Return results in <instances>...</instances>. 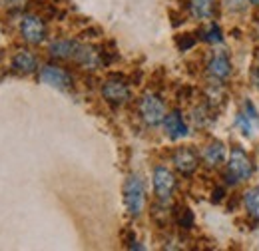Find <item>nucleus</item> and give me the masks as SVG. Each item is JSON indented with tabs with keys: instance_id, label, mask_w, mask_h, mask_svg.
<instances>
[{
	"instance_id": "f257e3e1",
	"label": "nucleus",
	"mask_w": 259,
	"mask_h": 251,
	"mask_svg": "<svg viewBox=\"0 0 259 251\" xmlns=\"http://www.w3.org/2000/svg\"><path fill=\"white\" fill-rule=\"evenodd\" d=\"M251 172H253V165H251L249 156L243 152V148L235 146V148L231 150L229 163H227V182H229V184H237V182L249 180Z\"/></svg>"
},
{
	"instance_id": "f03ea898",
	"label": "nucleus",
	"mask_w": 259,
	"mask_h": 251,
	"mask_svg": "<svg viewBox=\"0 0 259 251\" xmlns=\"http://www.w3.org/2000/svg\"><path fill=\"white\" fill-rule=\"evenodd\" d=\"M124 203L126 210L132 218H138L144 210L146 203V195H144V184L140 180V176H130L124 184Z\"/></svg>"
},
{
	"instance_id": "7ed1b4c3",
	"label": "nucleus",
	"mask_w": 259,
	"mask_h": 251,
	"mask_svg": "<svg viewBox=\"0 0 259 251\" xmlns=\"http://www.w3.org/2000/svg\"><path fill=\"white\" fill-rule=\"evenodd\" d=\"M140 114L148 126H160L165 118V106L156 94H146L140 102Z\"/></svg>"
},
{
	"instance_id": "20e7f679",
	"label": "nucleus",
	"mask_w": 259,
	"mask_h": 251,
	"mask_svg": "<svg viewBox=\"0 0 259 251\" xmlns=\"http://www.w3.org/2000/svg\"><path fill=\"white\" fill-rule=\"evenodd\" d=\"M20 34L28 44H40L46 38V24H44V20L40 16L26 14L20 20Z\"/></svg>"
},
{
	"instance_id": "39448f33",
	"label": "nucleus",
	"mask_w": 259,
	"mask_h": 251,
	"mask_svg": "<svg viewBox=\"0 0 259 251\" xmlns=\"http://www.w3.org/2000/svg\"><path fill=\"white\" fill-rule=\"evenodd\" d=\"M40 82L48 84L52 88H58V90H70L72 88V76L66 72L64 68L54 66V64H48L40 70Z\"/></svg>"
},
{
	"instance_id": "423d86ee",
	"label": "nucleus",
	"mask_w": 259,
	"mask_h": 251,
	"mask_svg": "<svg viewBox=\"0 0 259 251\" xmlns=\"http://www.w3.org/2000/svg\"><path fill=\"white\" fill-rule=\"evenodd\" d=\"M235 126L243 132V136H245V138H253V136L257 134L259 114H257V110H255V106H253L249 100H245V102H243V110L237 114V118H235Z\"/></svg>"
},
{
	"instance_id": "0eeeda50",
	"label": "nucleus",
	"mask_w": 259,
	"mask_h": 251,
	"mask_svg": "<svg viewBox=\"0 0 259 251\" xmlns=\"http://www.w3.org/2000/svg\"><path fill=\"white\" fill-rule=\"evenodd\" d=\"M174 189H176V178H174V174L167 168L158 165L154 170V191H156L158 199L165 203L171 197Z\"/></svg>"
},
{
	"instance_id": "6e6552de",
	"label": "nucleus",
	"mask_w": 259,
	"mask_h": 251,
	"mask_svg": "<svg viewBox=\"0 0 259 251\" xmlns=\"http://www.w3.org/2000/svg\"><path fill=\"white\" fill-rule=\"evenodd\" d=\"M174 165H176V170H178L180 174L192 176L195 170H197V165H199V159H197V154H195L194 150H190V148H180V150H176V154H174Z\"/></svg>"
},
{
	"instance_id": "1a4fd4ad",
	"label": "nucleus",
	"mask_w": 259,
	"mask_h": 251,
	"mask_svg": "<svg viewBox=\"0 0 259 251\" xmlns=\"http://www.w3.org/2000/svg\"><path fill=\"white\" fill-rule=\"evenodd\" d=\"M102 96L110 104H124L130 100V88L122 80H108L102 86Z\"/></svg>"
},
{
	"instance_id": "9d476101",
	"label": "nucleus",
	"mask_w": 259,
	"mask_h": 251,
	"mask_svg": "<svg viewBox=\"0 0 259 251\" xmlns=\"http://www.w3.org/2000/svg\"><path fill=\"white\" fill-rule=\"evenodd\" d=\"M162 124H163L165 134H167V138H171V140H180V138H186V136L190 134L188 124L184 122V118H182V114H180L178 110L165 114Z\"/></svg>"
},
{
	"instance_id": "9b49d317",
	"label": "nucleus",
	"mask_w": 259,
	"mask_h": 251,
	"mask_svg": "<svg viewBox=\"0 0 259 251\" xmlns=\"http://www.w3.org/2000/svg\"><path fill=\"white\" fill-rule=\"evenodd\" d=\"M38 68V60L30 50H18L12 58V70L18 74H32Z\"/></svg>"
},
{
	"instance_id": "f8f14e48",
	"label": "nucleus",
	"mask_w": 259,
	"mask_h": 251,
	"mask_svg": "<svg viewBox=\"0 0 259 251\" xmlns=\"http://www.w3.org/2000/svg\"><path fill=\"white\" fill-rule=\"evenodd\" d=\"M207 70H209V74H211L215 80L227 78V76L231 74V62H229L226 52H215V54L211 56L209 64H207Z\"/></svg>"
},
{
	"instance_id": "ddd939ff",
	"label": "nucleus",
	"mask_w": 259,
	"mask_h": 251,
	"mask_svg": "<svg viewBox=\"0 0 259 251\" xmlns=\"http://www.w3.org/2000/svg\"><path fill=\"white\" fill-rule=\"evenodd\" d=\"M78 42H74V40H56V42H52L50 44V56L52 58H60V60H74V56H76V50H78Z\"/></svg>"
},
{
	"instance_id": "4468645a",
	"label": "nucleus",
	"mask_w": 259,
	"mask_h": 251,
	"mask_svg": "<svg viewBox=\"0 0 259 251\" xmlns=\"http://www.w3.org/2000/svg\"><path fill=\"white\" fill-rule=\"evenodd\" d=\"M224 159H226V146H224V142H211L203 150V161L209 168H218L220 163H224Z\"/></svg>"
},
{
	"instance_id": "2eb2a0df",
	"label": "nucleus",
	"mask_w": 259,
	"mask_h": 251,
	"mask_svg": "<svg viewBox=\"0 0 259 251\" xmlns=\"http://www.w3.org/2000/svg\"><path fill=\"white\" fill-rule=\"evenodd\" d=\"M74 62H78L84 70H94L98 64H100V56L94 48L90 46H78L76 50V56H74Z\"/></svg>"
},
{
	"instance_id": "dca6fc26",
	"label": "nucleus",
	"mask_w": 259,
	"mask_h": 251,
	"mask_svg": "<svg viewBox=\"0 0 259 251\" xmlns=\"http://www.w3.org/2000/svg\"><path fill=\"white\" fill-rule=\"evenodd\" d=\"M190 10L197 20H205L211 18L213 14V0H192L190 2Z\"/></svg>"
},
{
	"instance_id": "f3484780",
	"label": "nucleus",
	"mask_w": 259,
	"mask_h": 251,
	"mask_svg": "<svg viewBox=\"0 0 259 251\" xmlns=\"http://www.w3.org/2000/svg\"><path fill=\"white\" fill-rule=\"evenodd\" d=\"M245 210L251 218L259 221V188H251L245 191Z\"/></svg>"
},
{
	"instance_id": "a211bd4d",
	"label": "nucleus",
	"mask_w": 259,
	"mask_h": 251,
	"mask_svg": "<svg viewBox=\"0 0 259 251\" xmlns=\"http://www.w3.org/2000/svg\"><path fill=\"white\" fill-rule=\"evenodd\" d=\"M180 212H182V214L178 216L180 225H182V227H186V229H190V227L194 225V214H192L188 207H186V210H180Z\"/></svg>"
},
{
	"instance_id": "6ab92c4d",
	"label": "nucleus",
	"mask_w": 259,
	"mask_h": 251,
	"mask_svg": "<svg viewBox=\"0 0 259 251\" xmlns=\"http://www.w3.org/2000/svg\"><path fill=\"white\" fill-rule=\"evenodd\" d=\"M205 40H207V42H222V30L213 24L209 30L205 32Z\"/></svg>"
},
{
	"instance_id": "aec40b11",
	"label": "nucleus",
	"mask_w": 259,
	"mask_h": 251,
	"mask_svg": "<svg viewBox=\"0 0 259 251\" xmlns=\"http://www.w3.org/2000/svg\"><path fill=\"white\" fill-rule=\"evenodd\" d=\"M251 4H255V6H259V0H249Z\"/></svg>"
}]
</instances>
